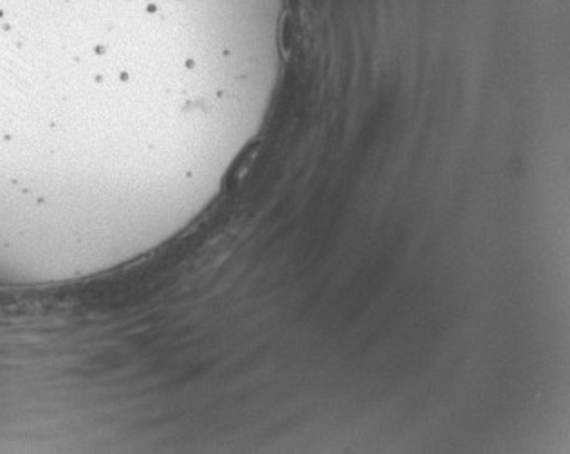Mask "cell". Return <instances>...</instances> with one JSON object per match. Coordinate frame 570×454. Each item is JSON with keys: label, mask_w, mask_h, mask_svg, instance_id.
<instances>
[{"label": "cell", "mask_w": 570, "mask_h": 454, "mask_svg": "<svg viewBox=\"0 0 570 454\" xmlns=\"http://www.w3.org/2000/svg\"><path fill=\"white\" fill-rule=\"evenodd\" d=\"M285 0H0V57L104 58L118 46L257 49Z\"/></svg>", "instance_id": "obj_1"}]
</instances>
